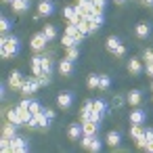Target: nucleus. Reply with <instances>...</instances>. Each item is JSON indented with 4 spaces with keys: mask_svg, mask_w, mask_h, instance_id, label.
Returning a JSON list of instances; mask_svg holds the SVG:
<instances>
[{
    "mask_svg": "<svg viewBox=\"0 0 153 153\" xmlns=\"http://www.w3.org/2000/svg\"><path fill=\"white\" fill-rule=\"evenodd\" d=\"M57 105H59L61 109H69V107L74 105V94H71V92H61V94L57 97Z\"/></svg>",
    "mask_w": 153,
    "mask_h": 153,
    "instance_id": "nucleus-9",
    "label": "nucleus"
},
{
    "mask_svg": "<svg viewBox=\"0 0 153 153\" xmlns=\"http://www.w3.org/2000/svg\"><path fill=\"white\" fill-rule=\"evenodd\" d=\"M78 57H80V44H76V46H69V48H67V59L76 63V59H78Z\"/></svg>",
    "mask_w": 153,
    "mask_h": 153,
    "instance_id": "nucleus-26",
    "label": "nucleus"
},
{
    "mask_svg": "<svg viewBox=\"0 0 153 153\" xmlns=\"http://www.w3.org/2000/svg\"><path fill=\"white\" fill-rule=\"evenodd\" d=\"M2 136H9V138H15V136H17V126L9 122V124L4 126V130H2Z\"/></svg>",
    "mask_w": 153,
    "mask_h": 153,
    "instance_id": "nucleus-25",
    "label": "nucleus"
},
{
    "mask_svg": "<svg viewBox=\"0 0 153 153\" xmlns=\"http://www.w3.org/2000/svg\"><path fill=\"white\" fill-rule=\"evenodd\" d=\"M134 32H136V36H138V38H147V36L151 34V25H149V23H138Z\"/></svg>",
    "mask_w": 153,
    "mask_h": 153,
    "instance_id": "nucleus-20",
    "label": "nucleus"
},
{
    "mask_svg": "<svg viewBox=\"0 0 153 153\" xmlns=\"http://www.w3.org/2000/svg\"><path fill=\"white\" fill-rule=\"evenodd\" d=\"M101 149H103V143L99 140V136H94V140L90 143V147H88V151H97V153H99Z\"/></svg>",
    "mask_w": 153,
    "mask_h": 153,
    "instance_id": "nucleus-35",
    "label": "nucleus"
},
{
    "mask_svg": "<svg viewBox=\"0 0 153 153\" xmlns=\"http://www.w3.org/2000/svg\"><path fill=\"white\" fill-rule=\"evenodd\" d=\"M120 44H122V42H120V38H117V36H111V38H107V51H111V53H113V51H115Z\"/></svg>",
    "mask_w": 153,
    "mask_h": 153,
    "instance_id": "nucleus-32",
    "label": "nucleus"
},
{
    "mask_svg": "<svg viewBox=\"0 0 153 153\" xmlns=\"http://www.w3.org/2000/svg\"><path fill=\"white\" fill-rule=\"evenodd\" d=\"M67 134H69V138H71V140H80V138L84 136L82 124H71V126H69V130H67Z\"/></svg>",
    "mask_w": 153,
    "mask_h": 153,
    "instance_id": "nucleus-11",
    "label": "nucleus"
},
{
    "mask_svg": "<svg viewBox=\"0 0 153 153\" xmlns=\"http://www.w3.org/2000/svg\"><path fill=\"white\" fill-rule=\"evenodd\" d=\"M128 71H130L132 76H140V74H143L140 61H138V59H130V61H128Z\"/></svg>",
    "mask_w": 153,
    "mask_h": 153,
    "instance_id": "nucleus-16",
    "label": "nucleus"
},
{
    "mask_svg": "<svg viewBox=\"0 0 153 153\" xmlns=\"http://www.w3.org/2000/svg\"><path fill=\"white\" fill-rule=\"evenodd\" d=\"M99 88H101V90H109V88H111V78L105 76V74H101V76H99Z\"/></svg>",
    "mask_w": 153,
    "mask_h": 153,
    "instance_id": "nucleus-24",
    "label": "nucleus"
},
{
    "mask_svg": "<svg viewBox=\"0 0 153 153\" xmlns=\"http://www.w3.org/2000/svg\"><path fill=\"white\" fill-rule=\"evenodd\" d=\"M23 78H21V71H11V76H9V86L13 88V90H21V86H23Z\"/></svg>",
    "mask_w": 153,
    "mask_h": 153,
    "instance_id": "nucleus-7",
    "label": "nucleus"
},
{
    "mask_svg": "<svg viewBox=\"0 0 153 153\" xmlns=\"http://www.w3.org/2000/svg\"><path fill=\"white\" fill-rule=\"evenodd\" d=\"M153 61V51H145V63H151Z\"/></svg>",
    "mask_w": 153,
    "mask_h": 153,
    "instance_id": "nucleus-40",
    "label": "nucleus"
},
{
    "mask_svg": "<svg viewBox=\"0 0 153 153\" xmlns=\"http://www.w3.org/2000/svg\"><path fill=\"white\" fill-rule=\"evenodd\" d=\"M4 2H13V0H4Z\"/></svg>",
    "mask_w": 153,
    "mask_h": 153,
    "instance_id": "nucleus-46",
    "label": "nucleus"
},
{
    "mask_svg": "<svg viewBox=\"0 0 153 153\" xmlns=\"http://www.w3.org/2000/svg\"><path fill=\"white\" fill-rule=\"evenodd\" d=\"M30 111H32V113H38V111H42V105H40L38 101H32V103H30Z\"/></svg>",
    "mask_w": 153,
    "mask_h": 153,
    "instance_id": "nucleus-37",
    "label": "nucleus"
},
{
    "mask_svg": "<svg viewBox=\"0 0 153 153\" xmlns=\"http://www.w3.org/2000/svg\"><path fill=\"white\" fill-rule=\"evenodd\" d=\"M44 113H46L51 120H55V111H53V109H44Z\"/></svg>",
    "mask_w": 153,
    "mask_h": 153,
    "instance_id": "nucleus-41",
    "label": "nucleus"
},
{
    "mask_svg": "<svg viewBox=\"0 0 153 153\" xmlns=\"http://www.w3.org/2000/svg\"><path fill=\"white\" fill-rule=\"evenodd\" d=\"M78 27L88 36V34H92V23H90V19H82L80 23H78Z\"/></svg>",
    "mask_w": 153,
    "mask_h": 153,
    "instance_id": "nucleus-29",
    "label": "nucleus"
},
{
    "mask_svg": "<svg viewBox=\"0 0 153 153\" xmlns=\"http://www.w3.org/2000/svg\"><path fill=\"white\" fill-rule=\"evenodd\" d=\"M59 71H61L63 76H71V74H74V61H69V59L65 57V59L59 63Z\"/></svg>",
    "mask_w": 153,
    "mask_h": 153,
    "instance_id": "nucleus-15",
    "label": "nucleus"
},
{
    "mask_svg": "<svg viewBox=\"0 0 153 153\" xmlns=\"http://www.w3.org/2000/svg\"><path fill=\"white\" fill-rule=\"evenodd\" d=\"M120 143H122V134H120L117 130H111V132L107 134V145H109V147H117Z\"/></svg>",
    "mask_w": 153,
    "mask_h": 153,
    "instance_id": "nucleus-18",
    "label": "nucleus"
},
{
    "mask_svg": "<svg viewBox=\"0 0 153 153\" xmlns=\"http://www.w3.org/2000/svg\"><path fill=\"white\" fill-rule=\"evenodd\" d=\"M90 113H92V101H84V107H82V122H84V120H90Z\"/></svg>",
    "mask_w": 153,
    "mask_h": 153,
    "instance_id": "nucleus-27",
    "label": "nucleus"
},
{
    "mask_svg": "<svg viewBox=\"0 0 153 153\" xmlns=\"http://www.w3.org/2000/svg\"><path fill=\"white\" fill-rule=\"evenodd\" d=\"M151 140H153V128H145V134H143V138H138V140H136V145L145 149V147H147V143H151Z\"/></svg>",
    "mask_w": 153,
    "mask_h": 153,
    "instance_id": "nucleus-19",
    "label": "nucleus"
},
{
    "mask_svg": "<svg viewBox=\"0 0 153 153\" xmlns=\"http://www.w3.org/2000/svg\"><path fill=\"white\" fill-rule=\"evenodd\" d=\"M11 7H13L15 13H25V11L32 7V2H30V0H13Z\"/></svg>",
    "mask_w": 153,
    "mask_h": 153,
    "instance_id": "nucleus-13",
    "label": "nucleus"
},
{
    "mask_svg": "<svg viewBox=\"0 0 153 153\" xmlns=\"http://www.w3.org/2000/svg\"><path fill=\"white\" fill-rule=\"evenodd\" d=\"M92 2H94V7H97L99 11H103V9L107 7V0H92Z\"/></svg>",
    "mask_w": 153,
    "mask_h": 153,
    "instance_id": "nucleus-39",
    "label": "nucleus"
},
{
    "mask_svg": "<svg viewBox=\"0 0 153 153\" xmlns=\"http://www.w3.org/2000/svg\"><path fill=\"white\" fill-rule=\"evenodd\" d=\"M38 88H40V82H38V78H30V80H25V82H23V86H21V92H23L25 97H30V94H34Z\"/></svg>",
    "mask_w": 153,
    "mask_h": 153,
    "instance_id": "nucleus-3",
    "label": "nucleus"
},
{
    "mask_svg": "<svg viewBox=\"0 0 153 153\" xmlns=\"http://www.w3.org/2000/svg\"><path fill=\"white\" fill-rule=\"evenodd\" d=\"M19 51H21V42L17 36H2V40H0V55L4 59L15 57Z\"/></svg>",
    "mask_w": 153,
    "mask_h": 153,
    "instance_id": "nucleus-1",
    "label": "nucleus"
},
{
    "mask_svg": "<svg viewBox=\"0 0 153 153\" xmlns=\"http://www.w3.org/2000/svg\"><path fill=\"white\" fill-rule=\"evenodd\" d=\"M42 32H44V36H46L48 40H55V38H57V27H55V25H46Z\"/></svg>",
    "mask_w": 153,
    "mask_h": 153,
    "instance_id": "nucleus-34",
    "label": "nucleus"
},
{
    "mask_svg": "<svg viewBox=\"0 0 153 153\" xmlns=\"http://www.w3.org/2000/svg\"><path fill=\"white\" fill-rule=\"evenodd\" d=\"M143 2H145L147 7H153V0H143Z\"/></svg>",
    "mask_w": 153,
    "mask_h": 153,
    "instance_id": "nucleus-45",
    "label": "nucleus"
},
{
    "mask_svg": "<svg viewBox=\"0 0 153 153\" xmlns=\"http://www.w3.org/2000/svg\"><path fill=\"white\" fill-rule=\"evenodd\" d=\"M147 122V111L143 107H134L130 111V124H145Z\"/></svg>",
    "mask_w": 153,
    "mask_h": 153,
    "instance_id": "nucleus-4",
    "label": "nucleus"
},
{
    "mask_svg": "<svg viewBox=\"0 0 153 153\" xmlns=\"http://www.w3.org/2000/svg\"><path fill=\"white\" fill-rule=\"evenodd\" d=\"M147 74H149V76H153V61H151V63H147Z\"/></svg>",
    "mask_w": 153,
    "mask_h": 153,
    "instance_id": "nucleus-42",
    "label": "nucleus"
},
{
    "mask_svg": "<svg viewBox=\"0 0 153 153\" xmlns=\"http://www.w3.org/2000/svg\"><path fill=\"white\" fill-rule=\"evenodd\" d=\"M51 122H53V120H51V117L44 113V109H42V111L34 113V115H32V120H30L25 126H30V128H48V126H51Z\"/></svg>",
    "mask_w": 153,
    "mask_h": 153,
    "instance_id": "nucleus-2",
    "label": "nucleus"
},
{
    "mask_svg": "<svg viewBox=\"0 0 153 153\" xmlns=\"http://www.w3.org/2000/svg\"><path fill=\"white\" fill-rule=\"evenodd\" d=\"M32 74L34 76H42V57H34L32 59Z\"/></svg>",
    "mask_w": 153,
    "mask_h": 153,
    "instance_id": "nucleus-22",
    "label": "nucleus"
},
{
    "mask_svg": "<svg viewBox=\"0 0 153 153\" xmlns=\"http://www.w3.org/2000/svg\"><path fill=\"white\" fill-rule=\"evenodd\" d=\"M11 27H13V23H11L9 17H2V19H0V30H2V36H7V34L11 32Z\"/></svg>",
    "mask_w": 153,
    "mask_h": 153,
    "instance_id": "nucleus-28",
    "label": "nucleus"
},
{
    "mask_svg": "<svg viewBox=\"0 0 153 153\" xmlns=\"http://www.w3.org/2000/svg\"><path fill=\"white\" fill-rule=\"evenodd\" d=\"M113 2H115V4H126L128 0H113Z\"/></svg>",
    "mask_w": 153,
    "mask_h": 153,
    "instance_id": "nucleus-44",
    "label": "nucleus"
},
{
    "mask_svg": "<svg viewBox=\"0 0 153 153\" xmlns=\"http://www.w3.org/2000/svg\"><path fill=\"white\" fill-rule=\"evenodd\" d=\"M88 19H90V23H92V34H94L97 30H101V27H103V23H105L103 11H99V9H97V11H94V13H92Z\"/></svg>",
    "mask_w": 153,
    "mask_h": 153,
    "instance_id": "nucleus-5",
    "label": "nucleus"
},
{
    "mask_svg": "<svg viewBox=\"0 0 153 153\" xmlns=\"http://www.w3.org/2000/svg\"><path fill=\"white\" fill-rule=\"evenodd\" d=\"M151 90H153V84H151Z\"/></svg>",
    "mask_w": 153,
    "mask_h": 153,
    "instance_id": "nucleus-47",
    "label": "nucleus"
},
{
    "mask_svg": "<svg viewBox=\"0 0 153 153\" xmlns=\"http://www.w3.org/2000/svg\"><path fill=\"white\" fill-rule=\"evenodd\" d=\"M92 107H94L97 111H101L103 115L107 113V103H105L103 99H94V101H92Z\"/></svg>",
    "mask_w": 153,
    "mask_h": 153,
    "instance_id": "nucleus-31",
    "label": "nucleus"
},
{
    "mask_svg": "<svg viewBox=\"0 0 153 153\" xmlns=\"http://www.w3.org/2000/svg\"><path fill=\"white\" fill-rule=\"evenodd\" d=\"M46 42H48V38L44 36V32H40V34L32 36V42H30V46H32L34 51H42V48L46 46Z\"/></svg>",
    "mask_w": 153,
    "mask_h": 153,
    "instance_id": "nucleus-6",
    "label": "nucleus"
},
{
    "mask_svg": "<svg viewBox=\"0 0 153 153\" xmlns=\"http://www.w3.org/2000/svg\"><path fill=\"white\" fill-rule=\"evenodd\" d=\"M61 42H63V46L65 48H69V46H76V44H80L74 36H69V34H63V38H61Z\"/></svg>",
    "mask_w": 153,
    "mask_h": 153,
    "instance_id": "nucleus-30",
    "label": "nucleus"
},
{
    "mask_svg": "<svg viewBox=\"0 0 153 153\" xmlns=\"http://www.w3.org/2000/svg\"><path fill=\"white\" fill-rule=\"evenodd\" d=\"M86 84H88V88H90V90L99 88V74H90V76H88V80H86Z\"/></svg>",
    "mask_w": 153,
    "mask_h": 153,
    "instance_id": "nucleus-33",
    "label": "nucleus"
},
{
    "mask_svg": "<svg viewBox=\"0 0 153 153\" xmlns=\"http://www.w3.org/2000/svg\"><path fill=\"white\" fill-rule=\"evenodd\" d=\"M90 120H92V122H99V124H101V120H103V113H101V111H97V109L92 107V113H90Z\"/></svg>",
    "mask_w": 153,
    "mask_h": 153,
    "instance_id": "nucleus-36",
    "label": "nucleus"
},
{
    "mask_svg": "<svg viewBox=\"0 0 153 153\" xmlns=\"http://www.w3.org/2000/svg\"><path fill=\"white\" fill-rule=\"evenodd\" d=\"M99 128H101L99 122H92V120H84V122H82V130H84V134L97 136V134H99Z\"/></svg>",
    "mask_w": 153,
    "mask_h": 153,
    "instance_id": "nucleus-8",
    "label": "nucleus"
},
{
    "mask_svg": "<svg viewBox=\"0 0 153 153\" xmlns=\"http://www.w3.org/2000/svg\"><path fill=\"white\" fill-rule=\"evenodd\" d=\"M145 149H147V151H151V153H153V140H151V143H147V147H145Z\"/></svg>",
    "mask_w": 153,
    "mask_h": 153,
    "instance_id": "nucleus-43",
    "label": "nucleus"
},
{
    "mask_svg": "<svg viewBox=\"0 0 153 153\" xmlns=\"http://www.w3.org/2000/svg\"><path fill=\"white\" fill-rule=\"evenodd\" d=\"M7 120H9L11 124H15V126H23V120H21V115H19V109H17V107L9 109V113H7Z\"/></svg>",
    "mask_w": 153,
    "mask_h": 153,
    "instance_id": "nucleus-14",
    "label": "nucleus"
},
{
    "mask_svg": "<svg viewBox=\"0 0 153 153\" xmlns=\"http://www.w3.org/2000/svg\"><path fill=\"white\" fill-rule=\"evenodd\" d=\"M53 13H55V4L51 0H42L38 4V15H53Z\"/></svg>",
    "mask_w": 153,
    "mask_h": 153,
    "instance_id": "nucleus-12",
    "label": "nucleus"
},
{
    "mask_svg": "<svg viewBox=\"0 0 153 153\" xmlns=\"http://www.w3.org/2000/svg\"><path fill=\"white\" fill-rule=\"evenodd\" d=\"M13 151L15 153H25V151H30V143L23 136H15L13 138Z\"/></svg>",
    "mask_w": 153,
    "mask_h": 153,
    "instance_id": "nucleus-10",
    "label": "nucleus"
},
{
    "mask_svg": "<svg viewBox=\"0 0 153 153\" xmlns=\"http://www.w3.org/2000/svg\"><path fill=\"white\" fill-rule=\"evenodd\" d=\"M143 134H145L143 124H132V128H130V136H132L134 140H138V138H143Z\"/></svg>",
    "mask_w": 153,
    "mask_h": 153,
    "instance_id": "nucleus-21",
    "label": "nucleus"
},
{
    "mask_svg": "<svg viewBox=\"0 0 153 153\" xmlns=\"http://www.w3.org/2000/svg\"><path fill=\"white\" fill-rule=\"evenodd\" d=\"M140 101H143V92H140V90H130V92H128V103H130L132 107H138Z\"/></svg>",
    "mask_w": 153,
    "mask_h": 153,
    "instance_id": "nucleus-17",
    "label": "nucleus"
},
{
    "mask_svg": "<svg viewBox=\"0 0 153 153\" xmlns=\"http://www.w3.org/2000/svg\"><path fill=\"white\" fill-rule=\"evenodd\" d=\"M42 74H46V76L53 74V59L51 57H42Z\"/></svg>",
    "mask_w": 153,
    "mask_h": 153,
    "instance_id": "nucleus-23",
    "label": "nucleus"
},
{
    "mask_svg": "<svg viewBox=\"0 0 153 153\" xmlns=\"http://www.w3.org/2000/svg\"><path fill=\"white\" fill-rule=\"evenodd\" d=\"M113 55H115V57H124V55H126V46H124V44H120V46L113 51Z\"/></svg>",
    "mask_w": 153,
    "mask_h": 153,
    "instance_id": "nucleus-38",
    "label": "nucleus"
}]
</instances>
